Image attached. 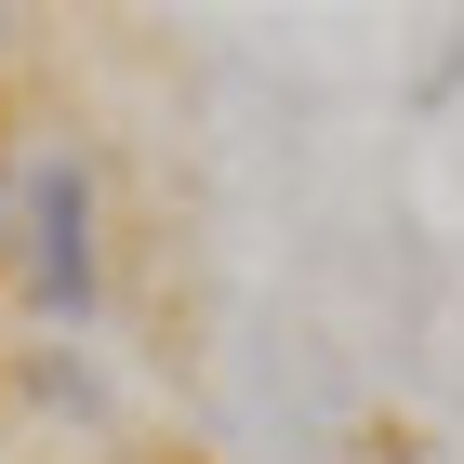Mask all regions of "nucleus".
Listing matches in <instances>:
<instances>
[{
    "instance_id": "obj_1",
    "label": "nucleus",
    "mask_w": 464,
    "mask_h": 464,
    "mask_svg": "<svg viewBox=\"0 0 464 464\" xmlns=\"http://www.w3.org/2000/svg\"><path fill=\"white\" fill-rule=\"evenodd\" d=\"M14 279H27L40 319H93L107 305V252H93V160L80 146H40L27 186H14Z\"/></svg>"
},
{
    "instance_id": "obj_2",
    "label": "nucleus",
    "mask_w": 464,
    "mask_h": 464,
    "mask_svg": "<svg viewBox=\"0 0 464 464\" xmlns=\"http://www.w3.org/2000/svg\"><path fill=\"white\" fill-rule=\"evenodd\" d=\"M0 27H14V14H0Z\"/></svg>"
}]
</instances>
